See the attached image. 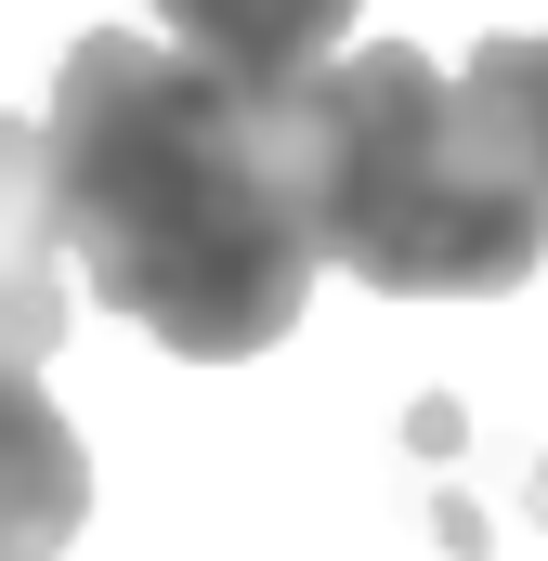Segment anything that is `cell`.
<instances>
[{"label": "cell", "mask_w": 548, "mask_h": 561, "mask_svg": "<svg viewBox=\"0 0 548 561\" xmlns=\"http://www.w3.org/2000/svg\"><path fill=\"white\" fill-rule=\"evenodd\" d=\"M39 196L92 300L132 313L183 366H249L313 313L327 262L300 236L287 105H236L170 39L92 26L66 53L53 118H39Z\"/></svg>", "instance_id": "6da1fadb"}, {"label": "cell", "mask_w": 548, "mask_h": 561, "mask_svg": "<svg viewBox=\"0 0 548 561\" xmlns=\"http://www.w3.org/2000/svg\"><path fill=\"white\" fill-rule=\"evenodd\" d=\"M287 170L313 262L366 275L379 300H510L548 262V222L470 157L444 66L406 39L340 53L313 92H287Z\"/></svg>", "instance_id": "7a4b0ae2"}, {"label": "cell", "mask_w": 548, "mask_h": 561, "mask_svg": "<svg viewBox=\"0 0 548 561\" xmlns=\"http://www.w3.org/2000/svg\"><path fill=\"white\" fill-rule=\"evenodd\" d=\"M157 13H170V53L196 79H222L236 105H287L340 66L366 0H157Z\"/></svg>", "instance_id": "3957f363"}, {"label": "cell", "mask_w": 548, "mask_h": 561, "mask_svg": "<svg viewBox=\"0 0 548 561\" xmlns=\"http://www.w3.org/2000/svg\"><path fill=\"white\" fill-rule=\"evenodd\" d=\"M66 340V249H53V196H39V118H0V366H53Z\"/></svg>", "instance_id": "277c9868"}, {"label": "cell", "mask_w": 548, "mask_h": 561, "mask_svg": "<svg viewBox=\"0 0 548 561\" xmlns=\"http://www.w3.org/2000/svg\"><path fill=\"white\" fill-rule=\"evenodd\" d=\"M444 105H457V131H470V157L523 196L548 222V26H523V39H483L457 79H444Z\"/></svg>", "instance_id": "5b68a950"}]
</instances>
